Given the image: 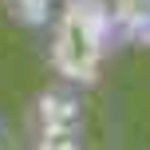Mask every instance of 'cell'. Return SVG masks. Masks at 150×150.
Here are the masks:
<instances>
[{
	"instance_id": "1",
	"label": "cell",
	"mask_w": 150,
	"mask_h": 150,
	"mask_svg": "<svg viewBox=\"0 0 150 150\" xmlns=\"http://www.w3.org/2000/svg\"><path fill=\"white\" fill-rule=\"evenodd\" d=\"M47 63L71 87H95L111 47L119 44L111 28L107 0H59L47 20Z\"/></svg>"
},
{
	"instance_id": "2",
	"label": "cell",
	"mask_w": 150,
	"mask_h": 150,
	"mask_svg": "<svg viewBox=\"0 0 150 150\" xmlns=\"http://www.w3.org/2000/svg\"><path fill=\"white\" fill-rule=\"evenodd\" d=\"M32 122L36 130H83V99L71 83H52L32 103Z\"/></svg>"
},
{
	"instance_id": "3",
	"label": "cell",
	"mask_w": 150,
	"mask_h": 150,
	"mask_svg": "<svg viewBox=\"0 0 150 150\" xmlns=\"http://www.w3.org/2000/svg\"><path fill=\"white\" fill-rule=\"evenodd\" d=\"M119 44H150V0H107Z\"/></svg>"
},
{
	"instance_id": "4",
	"label": "cell",
	"mask_w": 150,
	"mask_h": 150,
	"mask_svg": "<svg viewBox=\"0 0 150 150\" xmlns=\"http://www.w3.org/2000/svg\"><path fill=\"white\" fill-rule=\"evenodd\" d=\"M55 4H59V0H4V8L20 24H28V28H44V24L52 20Z\"/></svg>"
},
{
	"instance_id": "5",
	"label": "cell",
	"mask_w": 150,
	"mask_h": 150,
	"mask_svg": "<svg viewBox=\"0 0 150 150\" xmlns=\"http://www.w3.org/2000/svg\"><path fill=\"white\" fill-rule=\"evenodd\" d=\"M32 150H83V130H36Z\"/></svg>"
},
{
	"instance_id": "6",
	"label": "cell",
	"mask_w": 150,
	"mask_h": 150,
	"mask_svg": "<svg viewBox=\"0 0 150 150\" xmlns=\"http://www.w3.org/2000/svg\"><path fill=\"white\" fill-rule=\"evenodd\" d=\"M0 150H12V138H8V127L0 122Z\"/></svg>"
}]
</instances>
